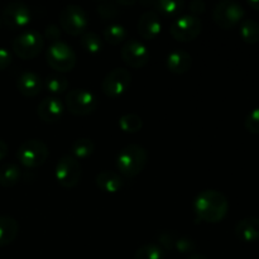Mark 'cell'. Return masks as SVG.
I'll return each mask as SVG.
<instances>
[{
  "label": "cell",
  "instance_id": "cell-24",
  "mask_svg": "<svg viewBox=\"0 0 259 259\" xmlns=\"http://www.w3.org/2000/svg\"><path fill=\"white\" fill-rule=\"evenodd\" d=\"M104 39L109 45H120L126 39V29L121 24H116V23L110 24L104 30Z\"/></svg>",
  "mask_w": 259,
  "mask_h": 259
},
{
  "label": "cell",
  "instance_id": "cell-38",
  "mask_svg": "<svg viewBox=\"0 0 259 259\" xmlns=\"http://www.w3.org/2000/svg\"><path fill=\"white\" fill-rule=\"evenodd\" d=\"M248 5L252 7L253 9L259 10V0H249V2H248Z\"/></svg>",
  "mask_w": 259,
  "mask_h": 259
},
{
  "label": "cell",
  "instance_id": "cell-18",
  "mask_svg": "<svg viewBox=\"0 0 259 259\" xmlns=\"http://www.w3.org/2000/svg\"><path fill=\"white\" fill-rule=\"evenodd\" d=\"M192 66V57L185 50H175L167 56V67L175 75H184Z\"/></svg>",
  "mask_w": 259,
  "mask_h": 259
},
{
  "label": "cell",
  "instance_id": "cell-3",
  "mask_svg": "<svg viewBox=\"0 0 259 259\" xmlns=\"http://www.w3.org/2000/svg\"><path fill=\"white\" fill-rule=\"evenodd\" d=\"M48 66L57 72H70L76 66V53L71 46L65 42L51 43L46 52Z\"/></svg>",
  "mask_w": 259,
  "mask_h": 259
},
{
  "label": "cell",
  "instance_id": "cell-6",
  "mask_svg": "<svg viewBox=\"0 0 259 259\" xmlns=\"http://www.w3.org/2000/svg\"><path fill=\"white\" fill-rule=\"evenodd\" d=\"M48 154H50V151L45 142L40 139H29L20 144L17 151V158L20 164L27 168H35L45 164Z\"/></svg>",
  "mask_w": 259,
  "mask_h": 259
},
{
  "label": "cell",
  "instance_id": "cell-26",
  "mask_svg": "<svg viewBox=\"0 0 259 259\" xmlns=\"http://www.w3.org/2000/svg\"><path fill=\"white\" fill-rule=\"evenodd\" d=\"M134 259H166V252L158 244L142 245L134 254Z\"/></svg>",
  "mask_w": 259,
  "mask_h": 259
},
{
  "label": "cell",
  "instance_id": "cell-29",
  "mask_svg": "<svg viewBox=\"0 0 259 259\" xmlns=\"http://www.w3.org/2000/svg\"><path fill=\"white\" fill-rule=\"evenodd\" d=\"M81 45H82L83 50L88 51L89 53H99L103 48V42H101L100 37L96 33L93 32H85L81 35Z\"/></svg>",
  "mask_w": 259,
  "mask_h": 259
},
{
  "label": "cell",
  "instance_id": "cell-25",
  "mask_svg": "<svg viewBox=\"0 0 259 259\" xmlns=\"http://www.w3.org/2000/svg\"><path fill=\"white\" fill-rule=\"evenodd\" d=\"M149 5H153L154 9L163 13L164 15L179 14L185 8V3L180 0H157V2L149 3Z\"/></svg>",
  "mask_w": 259,
  "mask_h": 259
},
{
  "label": "cell",
  "instance_id": "cell-8",
  "mask_svg": "<svg viewBox=\"0 0 259 259\" xmlns=\"http://www.w3.org/2000/svg\"><path fill=\"white\" fill-rule=\"evenodd\" d=\"M245 10L239 3L232 0H223L215 5L212 10V19L222 29L235 27L244 18Z\"/></svg>",
  "mask_w": 259,
  "mask_h": 259
},
{
  "label": "cell",
  "instance_id": "cell-36",
  "mask_svg": "<svg viewBox=\"0 0 259 259\" xmlns=\"http://www.w3.org/2000/svg\"><path fill=\"white\" fill-rule=\"evenodd\" d=\"M189 8L192 13H202L206 9V4L202 0H194V2L190 3Z\"/></svg>",
  "mask_w": 259,
  "mask_h": 259
},
{
  "label": "cell",
  "instance_id": "cell-21",
  "mask_svg": "<svg viewBox=\"0 0 259 259\" xmlns=\"http://www.w3.org/2000/svg\"><path fill=\"white\" fill-rule=\"evenodd\" d=\"M20 168L15 163H5L0 167V186L12 187L20 180Z\"/></svg>",
  "mask_w": 259,
  "mask_h": 259
},
{
  "label": "cell",
  "instance_id": "cell-28",
  "mask_svg": "<svg viewBox=\"0 0 259 259\" xmlns=\"http://www.w3.org/2000/svg\"><path fill=\"white\" fill-rule=\"evenodd\" d=\"M119 126L125 133H138L143 128V121L137 114H125L119 119Z\"/></svg>",
  "mask_w": 259,
  "mask_h": 259
},
{
  "label": "cell",
  "instance_id": "cell-15",
  "mask_svg": "<svg viewBox=\"0 0 259 259\" xmlns=\"http://www.w3.org/2000/svg\"><path fill=\"white\" fill-rule=\"evenodd\" d=\"M139 35L146 40H152L161 33L162 24L159 15L154 10H147L139 17L137 24Z\"/></svg>",
  "mask_w": 259,
  "mask_h": 259
},
{
  "label": "cell",
  "instance_id": "cell-23",
  "mask_svg": "<svg viewBox=\"0 0 259 259\" xmlns=\"http://www.w3.org/2000/svg\"><path fill=\"white\" fill-rule=\"evenodd\" d=\"M95 144L90 138H78L71 146V152L76 159H85L93 154Z\"/></svg>",
  "mask_w": 259,
  "mask_h": 259
},
{
  "label": "cell",
  "instance_id": "cell-19",
  "mask_svg": "<svg viewBox=\"0 0 259 259\" xmlns=\"http://www.w3.org/2000/svg\"><path fill=\"white\" fill-rule=\"evenodd\" d=\"M96 185L100 190L108 194H115L120 191L123 187L124 181L120 175L115 174L113 171H103L95 177Z\"/></svg>",
  "mask_w": 259,
  "mask_h": 259
},
{
  "label": "cell",
  "instance_id": "cell-9",
  "mask_svg": "<svg viewBox=\"0 0 259 259\" xmlns=\"http://www.w3.org/2000/svg\"><path fill=\"white\" fill-rule=\"evenodd\" d=\"M171 35L179 42H191L202 32V22L192 14H185L176 18L171 24Z\"/></svg>",
  "mask_w": 259,
  "mask_h": 259
},
{
  "label": "cell",
  "instance_id": "cell-34",
  "mask_svg": "<svg viewBox=\"0 0 259 259\" xmlns=\"http://www.w3.org/2000/svg\"><path fill=\"white\" fill-rule=\"evenodd\" d=\"M60 37H61V32H60V29H58L57 25L51 24L46 28L45 37L43 38H46V39H48V40H51L52 43H55V42H58Z\"/></svg>",
  "mask_w": 259,
  "mask_h": 259
},
{
  "label": "cell",
  "instance_id": "cell-30",
  "mask_svg": "<svg viewBox=\"0 0 259 259\" xmlns=\"http://www.w3.org/2000/svg\"><path fill=\"white\" fill-rule=\"evenodd\" d=\"M96 12L103 19H113L119 14V10L116 8L115 3L111 2H101L96 7Z\"/></svg>",
  "mask_w": 259,
  "mask_h": 259
},
{
  "label": "cell",
  "instance_id": "cell-27",
  "mask_svg": "<svg viewBox=\"0 0 259 259\" xmlns=\"http://www.w3.org/2000/svg\"><path fill=\"white\" fill-rule=\"evenodd\" d=\"M45 88L52 94H62L68 89V81L60 73H52L46 77Z\"/></svg>",
  "mask_w": 259,
  "mask_h": 259
},
{
  "label": "cell",
  "instance_id": "cell-31",
  "mask_svg": "<svg viewBox=\"0 0 259 259\" xmlns=\"http://www.w3.org/2000/svg\"><path fill=\"white\" fill-rule=\"evenodd\" d=\"M177 252H180L181 254H194L195 249H196V244H195L194 240L189 237H180L176 238V242H175V247Z\"/></svg>",
  "mask_w": 259,
  "mask_h": 259
},
{
  "label": "cell",
  "instance_id": "cell-39",
  "mask_svg": "<svg viewBox=\"0 0 259 259\" xmlns=\"http://www.w3.org/2000/svg\"><path fill=\"white\" fill-rule=\"evenodd\" d=\"M187 259H207V258L205 257V255H202V254H197V253H194V254L190 255V257Z\"/></svg>",
  "mask_w": 259,
  "mask_h": 259
},
{
  "label": "cell",
  "instance_id": "cell-12",
  "mask_svg": "<svg viewBox=\"0 0 259 259\" xmlns=\"http://www.w3.org/2000/svg\"><path fill=\"white\" fill-rule=\"evenodd\" d=\"M30 9L22 2H12L3 9L2 22L10 29H22L30 22Z\"/></svg>",
  "mask_w": 259,
  "mask_h": 259
},
{
  "label": "cell",
  "instance_id": "cell-11",
  "mask_svg": "<svg viewBox=\"0 0 259 259\" xmlns=\"http://www.w3.org/2000/svg\"><path fill=\"white\" fill-rule=\"evenodd\" d=\"M132 75L128 70L123 67L114 68L113 71L105 76L103 80L101 88L104 94L109 98H118L123 95L131 86Z\"/></svg>",
  "mask_w": 259,
  "mask_h": 259
},
{
  "label": "cell",
  "instance_id": "cell-37",
  "mask_svg": "<svg viewBox=\"0 0 259 259\" xmlns=\"http://www.w3.org/2000/svg\"><path fill=\"white\" fill-rule=\"evenodd\" d=\"M8 154V144L3 139H0V162L7 157Z\"/></svg>",
  "mask_w": 259,
  "mask_h": 259
},
{
  "label": "cell",
  "instance_id": "cell-7",
  "mask_svg": "<svg viewBox=\"0 0 259 259\" xmlns=\"http://www.w3.org/2000/svg\"><path fill=\"white\" fill-rule=\"evenodd\" d=\"M45 47V38L35 30H27L20 33L13 40V52L23 60H32L37 57Z\"/></svg>",
  "mask_w": 259,
  "mask_h": 259
},
{
  "label": "cell",
  "instance_id": "cell-32",
  "mask_svg": "<svg viewBox=\"0 0 259 259\" xmlns=\"http://www.w3.org/2000/svg\"><path fill=\"white\" fill-rule=\"evenodd\" d=\"M244 126L250 134H259V108L248 114L244 120Z\"/></svg>",
  "mask_w": 259,
  "mask_h": 259
},
{
  "label": "cell",
  "instance_id": "cell-16",
  "mask_svg": "<svg viewBox=\"0 0 259 259\" xmlns=\"http://www.w3.org/2000/svg\"><path fill=\"white\" fill-rule=\"evenodd\" d=\"M43 86L42 78L33 71H25L18 77L17 89L25 98H34L40 93Z\"/></svg>",
  "mask_w": 259,
  "mask_h": 259
},
{
  "label": "cell",
  "instance_id": "cell-14",
  "mask_svg": "<svg viewBox=\"0 0 259 259\" xmlns=\"http://www.w3.org/2000/svg\"><path fill=\"white\" fill-rule=\"evenodd\" d=\"M63 111H65V106L62 101L55 96H48L43 99L37 108L38 116L47 124H55L60 121Z\"/></svg>",
  "mask_w": 259,
  "mask_h": 259
},
{
  "label": "cell",
  "instance_id": "cell-17",
  "mask_svg": "<svg viewBox=\"0 0 259 259\" xmlns=\"http://www.w3.org/2000/svg\"><path fill=\"white\" fill-rule=\"evenodd\" d=\"M234 233L242 242H257L259 240V218L249 217L239 220L235 225Z\"/></svg>",
  "mask_w": 259,
  "mask_h": 259
},
{
  "label": "cell",
  "instance_id": "cell-13",
  "mask_svg": "<svg viewBox=\"0 0 259 259\" xmlns=\"http://www.w3.org/2000/svg\"><path fill=\"white\" fill-rule=\"evenodd\" d=\"M121 58L128 66L141 68L149 61V51L144 43L137 39H129L121 47Z\"/></svg>",
  "mask_w": 259,
  "mask_h": 259
},
{
  "label": "cell",
  "instance_id": "cell-10",
  "mask_svg": "<svg viewBox=\"0 0 259 259\" xmlns=\"http://www.w3.org/2000/svg\"><path fill=\"white\" fill-rule=\"evenodd\" d=\"M81 175H82V167L80 162L70 154L61 157L56 164V179L58 184L65 189L75 187L80 182Z\"/></svg>",
  "mask_w": 259,
  "mask_h": 259
},
{
  "label": "cell",
  "instance_id": "cell-4",
  "mask_svg": "<svg viewBox=\"0 0 259 259\" xmlns=\"http://www.w3.org/2000/svg\"><path fill=\"white\" fill-rule=\"evenodd\" d=\"M65 104L71 114L85 116L95 111L99 105V99L93 91L86 89H73L66 94Z\"/></svg>",
  "mask_w": 259,
  "mask_h": 259
},
{
  "label": "cell",
  "instance_id": "cell-22",
  "mask_svg": "<svg viewBox=\"0 0 259 259\" xmlns=\"http://www.w3.org/2000/svg\"><path fill=\"white\" fill-rule=\"evenodd\" d=\"M240 37L248 45L259 42V23L253 19L243 20L240 24Z\"/></svg>",
  "mask_w": 259,
  "mask_h": 259
},
{
  "label": "cell",
  "instance_id": "cell-20",
  "mask_svg": "<svg viewBox=\"0 0 259 259\" xmlns=\"http://www.w3.org/2000/svg\"><path fill=\"white\" fill-rule=\"evenodd\" d=\"M19 232L18 222L12 217L2 215L0 217V247L12 244Z\"/></svg>",
  "mask_w": 259,
  "mask_h": 259
},
{
  "label": "cell",
  "instance_id": "cell-5",
  "mask_svg": "<svg viewBox=\"0 0 259 259\" xmlns=\"http://www.w3.org/2000/svg\"><path fill=\"white\" fill-rule=\"evenodd\" d=\"M60 25L67 34L82 35L88 32L89 17L82 7L70 4L63 8L60 13Z\"/></svg>",
  "mask_w": 259,
  "mask_h": 259
},
{
  "label": "cell",
  "instance_id": "cell-2",
  "mask_svg": "<svg viewBox=\"0 0 259 259\" xmlns=\"http://www.w3.org/2000/svg\"><path fill=\"white\" fill-rule=\"evenodd\" d=\"M148 161V153L139 144H129L118 154L116 166L119 172L126 177H136L141 174Z\"/></svg>",
  "mask_w": 259,
  "mask_h": 259
},
{
  "label": "cell",
  "instance_id": "cell-35",
  "mask_svg": "<svg viewBox=\"0 0 259 259\" xmlns=\"http://www.w3.org/2000/svg\"><path fill=\"white\" fill-rule=\"evenodd\" d=\"M12 63V55L5 48H0V71L5 70Z\"/></svg>",
  "mask_w": 259,
  "mask_h": 259
},
{
  "label": "cell",
  "instance_id": "cell-1",
  "mask_svg": "<svg viewBox=\"0 0 259 259\" xmlns=\"http://www.w3.org/2000/svg\"><path fill=\"white\" fill-rule=\"evenodd\" d=\"M195 212L206 223H219L227 217L229 202L225 195L218 190H204L195 199Z\"/></svg>",
  "mask_w": 259,
  "mask_h": 259
},
{
  "label": "cell",
  "instance_id": "cell-33",
  "mask_svg": "<svg viewBox=\"0 0 259 259\" xmlns=\"http://www.w3.org/2000/svg\"><path fill=\"white\" fill-rule=\"evenodd\" d=\"M157 239H158V245L163 250L172 249L175 247V242H176V237L171 232H162L161 234H158Z\"/></svg>",
  "mask_w": 259,
  "mask_h": 259
},
{
  "label": "cell",
  "instance_id": "cell-40",
  "mask_svg": "<svg viewBox=\"0 0 259 259\" xmlns=\"http://www.w3.org/2000/svg\"><path fill=\"white\" fill-rule=\"evenodd\" d=\"M0 25H2V18H0Z\"/></svg>",
  "mask_w": 259,
  "mask_h": 259
}]
</instances>
